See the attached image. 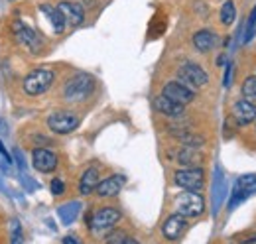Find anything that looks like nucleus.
Instances as JSON below:
<instances>
[{
  "instance_id": "obj_1",
  "label": "nucleus",
  "mask_w": 256,
  "mask_h": 244,
  "mask_svg": "<svg viewBox=\"0 0 256 244\" xmlns=\"http://www.w3.org/2000/svg\"><path fill=\"white\" fill-rule=\"evenodd\" d=\"M56 79V73L50 69V67H38V69H32L24 81H22V89L26 94L30 96H40L46 91H50L52 83Z\"/></svg>"
},
{
  "instance_id": "obj_2",
  "label": "nucleus",
  "mask_w": 256,
  "mask_h": 244,
  "mask_svg": "<svg viewBox=\"0 0 256 244\" xmlns=\"http://www.w3.org/2000/svg\"><path fill=\"white\" fill-rule=\"evenodd\" d=\"M95 89V79L89 73H77L65 83L64 96L69 102H81L85 100Z\"/></svg>"
},
{
  "instance_id": "obj_3",
  "label": "nucleus",
  "mask_w": 256,
  "mask_h": 244,
  "mask_svg": "<svg viewBox=\"0 0 256 244\" xmlns=\"http://www.w3.org/2000/svg\"><path fill=\"white\" fill-rule=\"evenodd\" d=\"M176 213L186 216V218H195L205 211V199L199 191H184L182 195L176 197Z\"/></svg>"
},
{
  "instance_id": "obj_4",
  "label": "nucleus",
  "mask_w": 256,
  "mask_h": 244,
  "mask_svg": "<svg viewBox=\"0 0 256 244\" xmlns=\"http://www.w3.org/2000/svg\"><path fill=\"white\" fill-rule=\"evenodd\" d=\"M178 81L195 91V89H203L209 83V75L201 65H197L193 61H186L178 69Z\"/></svg>"
},
{
  "instance_id": "obj_5",
  "label": "nucleus",
  "mask_w": 256,
  "mask_h": 244,
  "mask_svg": "<svg viewBox=\"0 0 256 244\" xmlns=\"http://www.w3.org/2000/svg\"><path fill=\"white\" fill-rule=\"evenodd\" d=\"M174 183L184 191H201L205 185L203 168H182L174 174Z\"/></svg>"
},
{
  "instance_id": "obj_6",
  "label": "nucleus",
  "mask_w": 256,
  "mask_h": 244,
  "mask_svg": "<svg viewBox=\"0 0 256 244\" xmlns=\"http://www.w3.org/2000/svg\"><path fill=\"white\" fill-rule=\"evenodd\" d=\"M48 126L54 134H71L79 126V116L71 110H56L48 116Z\"/></svg>"
},
{
  "instance_id": "obj_7",
  "label": "nucleus",
  "mask_w": 256,
  "mask_h": 244,
  "mask_svg": "<svg viewBox=\"0 0 256 244\" xmlns=\"http://www.w3.org/2000/svg\"><path fill=\"white\" fill-rule=\"evenodd\" d=\"M122 213L116 207H102L93 213L89 218V228L93 232H102V230H110L118 220H120Z\"/></svg>"
},
{
  "instance_id": "obj_8",
  "label": "nucleus",
  "mask_w": 256,
  "mask_h": 244,
  "mask_svg": "<svg viewBox=\"0 0 256 244\" xmlns=\"http://www.w3.org/2000/svg\"><path fill=\"white\" fill-rule=\"evenodd\" d=\"M12 36H14L16 42L22 44L30 54H38V52H40V38H38V34H36L28 24L16 20V22L12 24Z\"/></svg>"
},
{
  "instance_id": "obj_9",
  "label": "nucleus",
  "mask_w": 256,
  "mask_h": 244,
  "mask_svg": "<svg viewBox=\"0 0 256 244\" xmlns=\"http://www.w3.org/2000/svg\"><path fill=\"white\" fill-rule=\"evenodd\" d=\"M162 96H166V98H170V100H174V102H178V104L186 106V104L193 102V98H195V91H192L190 87H186V85H184V83H180V81H170V83H166V85H164V89H162Z\"/></svg>"
},
{
  "instance_id": "obj_10",
  "label": "nucleus",
  "mask_w": 256,
  "mask_h": 244,
  "mask_svg": "<svg viewBox=\"0 0 256 244\" xmlns=\"http://www.w3.org/2000/svg\"><path fill=\"white\" fill-rule=\"evenodd\" d=\"M58 156L48 150V148H34L32 152V166L40 172V174H52L58 170Z\"/></svg>"
},
{
  "instance_id": "obj_11",
  "label": "nucleus",
  "mask_w": 256,
  "mask_h": 244,
  "mask_svg": "<svg viewBox=\"0 0 256 244\" xmlns=\"http://www.w3.org/2000/svg\"><path fill=\"white\" fill-rule=\"evenodd\" d=\"M186 228H188V218L182 216V214L174 213L164 220V224H162V234H164L166 240H178V238L184 236Z\"/></svg>"
},
{
  "instance_id": "obj_12",
  "label": "nucleus",
  "mask_w": 256,
  "mask_h": 244,
  "mask_svg": "<svg viewBox=\"0 0 256 244\" xmlns=\"http://www.w3.org/2000/svg\"><path fill=\"white\" fill-rule=\"evenodd\" d=\"M124 182H126V178H124V176H120V174L108 176V178H104V180H100V182H98L95 193L100 197V199H112V197H116V195L122 191Z\"/></svg>"
},
{
  "instance_id": "obj_13",
  "label": "nucleus",
  "mask_w": 256,
  "mask_h": 244,
  "mask_svg": "<svg viewBox=\"0 0 256 244\" xmlns=\"http://www.w3.org/2000/svg\"><path fill=\"white\" fill-rule=\"evenodd\" d=\"M170 160H174L178 166H186V168H201L203 162H205L203 154L197 148H188V146H182L176 152H172Z\"/></svg>"
},
{
  "instance_id": "obj_14",
  "label": "nucleus",
  "mask_w": 256,
  "mask_h": 244,
  "mask_svg": "<svg viewBox=\"0 0 256 244\" xmlns=\"http://www.w3.org/2000/svg\"><path fill=\"white\" fill-rule=\"evenodd\" d=\"M232 120L236 122L238 126H248L250 122L256 120V102L250 100H236L232 104Z\"/></svg>"
},
{
  "instance_id": "obj_15",
  "label": "nucleus",
  "mask_w": 256,
  "mask_h": 244,
  "mask_svg": "<svg viewBox=\"0 0 256 244\" xmlns=\"http://www.w3.org/2000/svg\"><path fill=\"white\" fill-rule=\"evenodd\" d=\"M58 10H60V14L64 16L65 24H69V26H79V24H83L85 12H83V8H81L79 4L64 0V2L58 4Z\"/></svg>"
},
{
  "instance_id": "obj_16",
  "label": "nucleus",
  "mask_w": 256,
  "mask_h": 244,
  "mask_svg": "<svg viewBox=\"0 0 256 244\" xmlns=\"http://www.w3.org/2000/svg\"><path fill=\"white\" fill-rule=\"evenodd\" d=\"M252 193H256V176H242L236 185H234V191H232V201H230V207L246 197H250Z\"/></svg>"
},
{
  "instance_id": "obj_17",
  "label": "nucleus",
  "mask_w": 256,
  "mask_h": 244,
  "mask_svg": "<svg viewBox=\"0 0 256 244\" xmlns=\"http://www.w3.org/2000/svg\"><path fill=\"white\" fill-rule=\"evenodd\" d=\"M154 108L160 114L168 116V118H180L186 112V106H182V104H178V102H174V100H170V98H166L162 94L154 98Z\"/></svg>"
},
{
  "instance_id": "obj_18",
  "label": "nucleus",
  "mask_w": 256,
  "mask_h": 244,
  "mask_svg": "<svg viewBox=\"0 0 256 244\" xmlns=\"http://www.w3.org/2000/svg\"><path fill=\"white\" fill-rule=\"evenodd\" d=\"M192 42H193V48L199 54H209L217 46V36H215V32L211 30H199L193 34Z\"/></svg>"
},
{
  "instance_id": "obj_19",
  "label": "nucleus",
  "mask_w": 256,
  "mask_h": 244,
  "mask_svg": "<svg viewBox=\"0 0 256 244\" xmlns=\"http://www.w3.org/2000/svg\"><path fill=\"white\" fill-rule=\"evenodd\" d=\"M100 182V176H98V168H87L79 180V193L81 195H91L96 189V185Z\"/></svg>"
},
{
  "instance_id": "obj_20",
  "label": "nucleus",
  "mask_w": 256,
  "mask_h": 244,
  "mask_svg": "<svg viewBox=\"0 0 256 244\" xmlns=\"http://www.w3.org/2000/svg\"><path fill=\"white\" fill-rule=\"evenodd\" d=\"M40 8H42V12L48 16V20H50L54 32H56V34H62V32L65 30V20H64V16L60 14V10L54 8V6H50V4H42Z\"/></svg>"
},
{
  "instance_id": "obj_21",
  "label": "nucleus",
  "mask_w": 256,
  "mask_h": 244,
  "mask_svg": "<svg viewBox=\"0 0 256 244\" xmlns=\"http://www.w3.org/2000/svg\"><path fill=\"white\" fill-rule=\"evenodd\" d=\"M219 18H221V24L223 26H232L234 24V18H236L234 0H224L223 6H221V12H219Z\"/></svg>"
},
{
  "instance_id": "obj_22",
  "label": "nucleus",
  "mask_w": 256,
  "mask_h": 244,
  "mask_svg": "<svg viewBox=\"0 0 256 244\" xmlns=\"http://www.w3.org/2000/svg\"><path fill=\"white\" fill-rule=\"evenodd\" d=\"M240 94L244 100H250V102H256V75H248L242 85H240Z\"/></svg>"
},
{
  "instance_id": "obj_23",
  "label": "nucleus",
  "mask_w": 256,
  "mask_h": 244,
  "mask_svg": "<svg viewBox=\"0 0 256 244\" xmlns=\"http://www.w3.org/2000/svg\"><path fill=\"white\" fill-rule=\"evenodd\" d=\"M50 191H52V195H56V197L64 195V193H65V183L62 182L60 178L52 180V183H50Z\"/></svg>"
},
{
  "instance_id": "obj_24",
  "label": "nucleus",
  "mask_w": 256,
  "mask_h": 244,
  "mask_svg": "<svg viewBox=\"0 0 256 244\" xmlns=\"http://www.w3.org/2000/svg\"><path fill=\"white\" fill-rule=\"evenodd\" d=\"M124 238H126V234H124V232H112V234L106 238V244H120Z\"/></svg>"
},
{
  "instance_id": "obj_25",
  "label": "nucleus",
  "mask_w": 256,
  "mask_h": 244,
  "mask_svg": "<svg viewBox=\"0 0 256 244\" xmlns=\"http://www.w3.org/2000/svg\"><path fill=\"white\" fill-rule=\"evenodd\" d=\"M12 244H22V232L18 228V222L14 220V232H12Z\"/></svg>"
},
{
  "instance_id": "obj_26",
  "label": "nucleus",
  "mask_w": 256,
  "mask_h": 244,
  "mask_svg": "<svg viewBox=\"0 0 256 244\" xmlns=\"http://www.w3.org/2000/svg\"><path fill=\"white\" fill-rule=\"evenodd\" d=\"M62 242H64V244H79L77 240H75V238H73V236H65Z\"/></svg>"
},
{
  "instance_id": "obj_27",
  "label": "nucleus",
  "mask_w": 256,
  "mask_h": 244,
  "mask_svg": "<svg viewBox=\"0 0 256 244\" xmlns=\"http://www.w3.org/2000/svg\"><path fill=\"white\" fill-rule=\"evenodd\" d=\"M120 244H140V242H138V240H134V238H128V236H126V238H124Z\"/></svg>"
},
{
  "instance_id": "obj_28",
  "label": "nucleus",
  "mask_w": 256,
  "mask_h": 244,
  "mask_svg": "<svg viewBox=\"0 0 256 244\" xmlns=\"http://www.w3.org/2000/svg\"><path fill=\"white\" fill-rule=\"evenodd\" d=\"M244 244H256V236L252 238V240H248V242H244Z\"/></svg>"
},
{
  "instance_id": "obj_29",
  "label": "nucleus",
  "mask_w": 256,
  "mask_h": 244,
  "mask_svg": "<svg viewBox=\"0 0 256 244\" xmlns=\"http://www.w3.org/2000/svg\"><path fill=\"white\" fill-rule=\"evenodd\" d=\"M254 124H256V120H254Z\"/></svg>"
}]
</instances>
